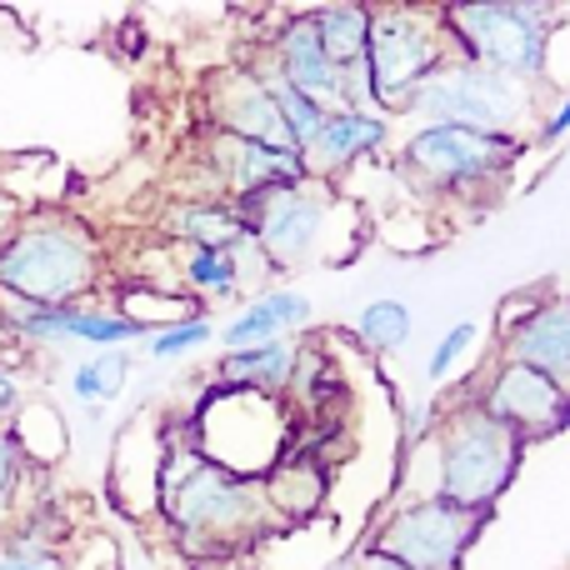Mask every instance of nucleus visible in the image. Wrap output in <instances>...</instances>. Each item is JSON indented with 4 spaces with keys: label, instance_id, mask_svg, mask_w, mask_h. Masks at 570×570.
<instances>
[{
    "label": "nucleus",
    "instance_id": "ddd939ff",
    "mask_svg": "<svg viewBox=\"0 0 570 570\" xmlns=\"http://www.w3.org/2000/svg\"><path fill=\"white\" fill-rule=\"evenodd\" d=\"M210 120L220 136L250 140V146H271V150H295L285 136V120L271 100L266 80L256 70H220L210 80Z\"/></svg>",
    "mask_w": 570,
    "mask_h": 570
},
{
    "label": "nucleus",
    "instance_id": "f257e3e1",
    "mask_svg": "<svg viewBox=\"0 0 570 570\" xmlns=\"http://www.w3.org/2000/svg\"><path fill=\"white\" fill-rule=\"evenodd\" d=\"M160 511L180 546H236L256 541L271 521L261 481L216 465L196 445H166L160 455Z\"/></svg>",
    "mask_w": 570,
    "mask_h": 570
},
{
    "label": "nucleus",
    "instance_id": "7c9ffc66",
    "mask_svg": "<svg viewBox=\"0 0 570 570\" xmlns=\"http://www.w3.org/2000/svg\"><path fill=\"white\" fill-rule=\"evenodd\" d=\"M535 136H541L546 146H551V140H561V136H570V90L556 100V110L541 120V130H535Z\"/></svg>",
    "mask_w": 570,
    "mask_h": 570
},
{
    "label": "nucleus",
    "instance_id": "7ed1b4c3",
    "mask_svg": "<svg viewBox=\"0 0 570 570\" xmlns=\"http://www.w3.org/2000/svg\"><path fill=\"white\" fill-rule=\"evenodd\" d=\"M431 441H435L431 495H441V501L461 505V511H475V515H485L505 495V485H511L515 465H521V451H525L521 435L505 421H495V415L475 401V391L461 395L451 411H441Z\"/></svg>",
    "mask_w": 570,
    "mask_h": 570
},
{
    "label": "nucleus",
    "instance_id": "a878e982",
    "mask_svg": "<svg viewBox=\"0 0 570 570\" xmlns=\"http://www.w3.org/2000/svg\"><path fill=\"white\" fill-rule=\"evenodd\" d=\"M210 335H216V325H210V315H186V321H166L156 325V331L146 335V355L156 365H170V361H186V355L206 351Z\"/></svg>",
    "mask_w": 570,
    "mask_h": 570
},
{
    "label": "nucleus",
    "instance_id": "2eb2a0df",
    "mask_svg": "<svg viewBox=\"0 0 570 570\" xmlns=\"http://www.w3.org/2000/svg\"><path fill=\"white\" fill-rule=\"evenodd\" d=\"M505 361L531 365V371L551 375L570 395V295H551V301H531L505 331Z\"/></svg>",
    "mask_w": 570,
    "mask_h": 570
},
{
    "label": "nucleus",
    "instance_id": "aec40b11",
    "mask_svg": "<svg viewBox=\"0 0 570 570\" xmlns=\"http://www.w3.org/2000/svg\"><path fill=\"white\" fill-rule=\"evenodd\" d=\"M250 261L266 266V256L256 250V240L240 246V250H186V256H180V285L196 291L200 301H230V295L246 285V276H256Z\"/></svg>",
    "mask_w": 570,
    "mask_h": 570
},
{
    "label": "nucleus",
    "instance_id": "393cba45",
    "mask_svg": "<svg viewBox=\"0 0 570 570\" xmlns=\"http://www.w3.org/2000/svg\"><path fill=\"white\" fill-rule=\"evenodd\" d=\"M411 331H415V315H411V305L395 301V295L365 301L361 315H355V341H361L365 351H375V355L401 351V345L411 341Z\"/></svg>",
    "mask_w": 570,
    "mask_h": 570
},
{
    "label": "nucleus",
    "instance_id": "1a4fd4ad",
    "mask_svg": "<svg viewBox=\"0 0 570 570\" xmlns=\"http://www.w3.org/2000/svg\"><path fill=\"white\" fill-rule=\"evenodd\" d=\"M0 325L16 341L30 345H96V351H120L150 335V325L130 311H106V305H36L0 291Z\"/></svg>",
    "mask_w": 570,
    "mask_h": 570
},
{
    "label": "nucleus",
    "instance_id": "c85d7f7f",
    "mask_svg": "<svg viewBox=\"0 0 570 570\" xmlns=\"http://www.w3.org/2000/svg\"><path fill=\"white\" fill-rule=\"evenodd\" d=\"M20 475H26V455H20L16 435L0 431V511H6L10 501H16L20 491Z\"/></svg>",
    "mask_w": 570,
    "mask_h": 570
},
{
    "label": "nucleus",
    "instance_id": "f3484780",
    "mask_svg": "<svg viewBox=\"0 0 570 570\" xmlns=\"http://www.w3.org/2000/svg\"><path fill=\"white\" fill-rule=\"evenodd\" d=\"M305 325H311V295L291 291V285H276V291L250 295L236 311V321L220 325V345H226V351H250V345L291 341Z\"/></svg>",
    "mask_w": 570,
    "mask_h": 570
},
{
    "label": "nucleus",
    "instance_id": "f8f14e48",
    "mask_svg": "<svg viewBox=\"0 0 570 570\" xmlns=\"http://www.w3.org/2000/svg\"><path fill=\"white\" fill-rule=\"evenodd\" d=\"M206 166H210V196L216 200H256L271 196V190L285 186H305L311 180V166H305L301 150H271V146H250V140L236 136H220L210 140L206 150Z\"/></svg>",
    "mask_w": 570,
    "mask_h": 570
},
{
    "label": "nucleus",
    "instance_id": "cd10ccee",
    "mask_svg": "<svg viewBox=\"0 0 570 570\" xmlns=\"http://www.w3.org/2000/svg\"><path fill=\"white\" fill-rule=\"evenodd\" d=\"M0 570H66V561H60L56 546H40V541L6 531L0 535Z\"/></svg>",
    "mask_w": 570,
    "mask_h": 570
},
{
    "label": "nucleus",
    "instance_id": "a211bd4d",
    "mask_svg": "<svg viewBox=\"0 0 570 570\" xmlns=\"http://www.w3.org/2000/svg\"><path fill=\"white\" fill-rule=\"evenodd\" d=\"M166 236L180 240L186 250H240L250 246V220L240 216L230 200H210V196H186L166 210Z\"/></svg>",
    "mask_w": 570,
    "mask_h": 570
},
{
    "label": "nucleus",
    "instance_id": "72a5a7b5",
    "mask_svg": "<svg viewBox=\"0 0 570 570\" xmlns=\"http://www.w3.org/2000/svg\"><path fill=\"white\" fill-rule=\"evenodd\" d=\"M321 570H351V561H341V566H321Z\"/></svg>",
    "mask_w": 570,
    "mask_h": 570
},
{
    "label": "nucleus",
    "instance_id": "4be33fe9",
    "mask_svg": "<svg viewBox=\"0 0 570 570\" xmlns=\"http://www.w3.org/2000/svg\"><path fill=\"white\" fill-rule=\"evenodd\" d=\"M311 16H315V30H321L325 56L341 70L361 66L365 50H371V10L365 6H321V10H311Z\"/></svg>",
    "mask_w": 570,
    "mask_h": 570
},
{
    "label": "nucleus",
    "instance_id": "6ab92c4d",
    "mask_svg": "<svg viewBox=\"0 0 570 570\" xmlns=\"http://www.w3.org/2000/svg\"><path fill=\"white\" fill-rule=\"evenodd\" d=\"M295 371V341H271V345H250V351H226L216 361V385H236V391H256V395H285Z\"/></svg>",
    "mask_w": 570,
    "mask_h": 570
},
{
    "label": "nucleus",
    "instance_id": "4468645a",
    "mask_svg": "<svg viewBox=\"0 0 570 570\" xmlns=\"http://www.w3.org/2000/svg\"><path fill=\"white\" fill-rule=\"evenodd\" d=\"M271 66L291 80L301 96H311L315 106L325 110H341V80L345 70L325 56L321 46V30H315V16H291L271 30Z\"/></svg>",
    "mask_w": 570,
    "mask_h": 570
},
{
    "label": "nucleus",
    "instance_id": "473e14b6",
    "mask_svg": "<svg viewBox=\"0 0 570 570\" xmlns=\"http://www.w3.org/2000/svg\"><path fill=\"white\" fill-rule=\"evenodd\" d=\"M351 570H405V566H395V561H385V556H371V551H361L351 561Z\"/></svg>",
    "mask_w": 570,
    "mask_h": 570
},
{
    "label": "nucleus",
    "instance_id": "dca6fc26",
    "mask_svg": "<svg viewBox=\"0 0 570 570\" xmlns=\"http://www.w3.org/2000/svg\"><path fill=\"white\" fill-rule=\"evenodd\" d=\"M391 146V120L371 116V110H331L325 126L315 130V140L305 146V166H311V180L341 176V170L361 166V160H375Z\"/></svg>",
    "mask_w": 570,
    "mask_h": 570
},
{
    "label": "nucleus",
    "instance_id": "412c9836",
    "mask_svg": "<svg viewBox=\"0 0 570 570\" xmlns=\"http://www.w3.org/2000/svg\"><path fill=\"white\" fill-rule=\"evenodd\" d=\"M261 491H266V505L271 515H311L321 511V495H325V471L315 461H301V455H291V461L271 465V475L261 481Z\"/></svg>",
    "mask_w": 570,
    "mask_h": 570
},
{
    "label": "nucleus",
    "instance_id": "9d476101",
    "mask_svg": "<svg viewBox=\"0 0 570 570\" xmlns=\"http://www.w3.org/2000/svg\"><path fill=\"white\" fill-rule=\"evenodd\" d=\"M236 210L250 220V236H256V250L266 256L271 276H276V271H295L321 256L325 210L331 206H325V196L315 190V180L271 190V196H256V200H240Z\"/></svg>",
    "mask_w": 570,
    "mask_h": 570
},
{
    "label": "nucleus",
    "instance_id": "bb28decb",
    "mask_svg": "<svg viewBox=\"0 0 570 570\" xmlns=\"http://www.w3.org/2000/svg\"><path fill=\"white\" fill-rule=\"evenodd\" d=\"M475 341H481V325H475V321H455L451 331H445L441 341H435L431 361H425V381H431V385H441L445 375H451L455 365L465 361V351H471Z\"/></svg>",
    "mask_w": 570,
    "mask_h": 570
},
{
    "label": "nucleus",
    "instance_id": "423d86ee",
    "mask_svg": "<svg viewBox=\"0 0 570 570\" xmlns=\"http://www.w3.org/2000/svg\"><path fill=\"white\" fill-rule=\"evenodd\" d=\"M451 60V36H445L441 10H411V6H385L371 10V50H365V70L375 86V110L385 120L411 116L421 86Z\"/></svg>",
    "mask_w": 570,
    "mask_h": 570
},
{
    "label": "nucleus",
    "instance_id": "5701e85b",
    "mask_svg": "<svg viewBox=\"0 0 570 570\" xmlns=\"http://www.w3.org/2000/svg\"><path fill=\"white\" fill-rule=\"evenodd\" d=\"M130 371H136L130 351H96V355L70 365V395H76L80 405H90V411H100V405L120 401Z\"/></svg>",
    "mask_w": 570,
    "mask_h": 570
},
{
    "label": "nucleus",
    "instance_id": "f03ea898",
    "mask_svg": "<svg viewBox=\"0 0 570 570\" xmlns=\"http://www.w3.org/2000/svg\"><path fill=\"white\" fill-rule=\"evenodd\" d=\"M106 256L86 220L70 216H30L0 240V291L36 305H86L100 285Z\"/></svg>",
    "mask_w": 570,
    "mask_h": 570
},
{
    "label": "nucleus",
    "instance_id": "39448f33",
    "mask_svg": "<svg viewBox=\"0 0 570 570\" xmlns=\"http://www.w3.org/2000/svg\"><path fill=\"white\" fill-rule=\"evenodd\" d=\"M521 150L525 136H485V130L465 126H415L401 140V176L405 186L435 200L491 196L495 186H505Z\"/></svg>",
    "mask_w": 570,
    "mask_h": 570
},
{
    "label": "nucleus",
    "instance_id": "2f4dec72",
    "mask_svg": "<svg viewBox=\"0 0 570 570\" xmlns=\"http://www.w3.org/2000/svg\"><path fill=\"white\" fill-rule=\"evenodd\" d=\"M20 405H26V391H20V381L10 371H0V425L16 421Z\"/></svg>",
    "mask_w": 570,
    "mask_h": 570
},
{
    "label": "nucleus",
    "instance_id": "b1692460",
    "mask_svg": "<svg viewBox=\"0 0 570 570\" xmlns=\"http://www.w3.org/2000/svg\"><path fill=\"white\" fill-rule=\"evenodd\" d=\"M256 76L266 80L271 100H276V110H281V120H285V136H291V146L305 156V146H311V140H315V130L325 126V116H331V110H325V106H315L311 96H301V90H295L291 80H285L276 66H271V60H261V66H256Z\"/></svg>",
    "mask_w": 570,
    "mask_h": 570
},
{
    "label": "nucleus",
    "instance_id": "c756f323",
    "mask_svg": "<svg viewBox=\"0 0 570 570\" xmlns=\"http://www.w3.org/2000/svg\"><path fill=\"white\" fill-rule=\"evenodd\" d=\"M435 421H441V411H435V401H415L411 411H405V445H421V441H431Z\"/></svg>",
    "mask_w": 570,
    "mask_h": 570
},
{
    "label": "nucleus",
    "instance_id": "9b49d317",
    "mask_svg": "<svg viewBox=\"0 0 570 570\" xmlns=\"http://www.w3.org/2000/svg\"><path fill=\"white\" fill-rule=\"evenodd\" d=\"M475 401H481L495 421L511 425L521 441H541V435H556V431L570 425V395L561 391V385H556L551 375L531 371V365L505 361V355L481 381Z\"/></svg>",
    "mask_w": 570,
    "mask_h": 570
},
{
    "label": "nucleus",
    "instance_id": "6e6552de",
    "mask_svg": "<svg viewBox=\"0 0 570 570\" xmlns=\"http://www.w3.org/2000/svg\"><path fill=\"white\" fill-rule=\"evenodd\" d=\"M481 525L485 515L461 511V505L441 501V495H411V501L385 511V521L375 525L365 551L385 556V561L405 570H461Z\"/></svg>",
    "mask_w": 570,
    "mask_h": 570
},
{
    "label": "nucleus",
    "instance_id": "20e7f679",
    "mask_svg": "<svg viewBox=\"0 0 570 570\" xmlns=\"http://www.w3.org/2000/svg\"><path fill=\"white\" fill-rule=\"evenodd\" d=\"M451 56L511 76L521 86H541L551 70V40L561 10L546 0H491V6H451L441 10Z\"/></svg>",
    "mask_w": 570,
    "mask_h": 570
},
{
    "label": "nucleus",
    "instance_id": "0eeeda50",
    "mask_svg": "<svg viewBox=\"0 0 570 570\" xmlns=\"http://www.w3.org/2000/svg\"><path fill=\"white\" fill-rule=\"evenodd\" d=\"M411 116L421 126H465L485 136H521V126L535 116V90L511 76L475 66V60L451 56L431 80L421 86Z\"/></svg>",
    "mask_w": 570,
    "mask_h": 570
}]
</instances>
